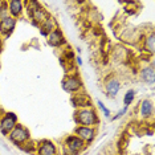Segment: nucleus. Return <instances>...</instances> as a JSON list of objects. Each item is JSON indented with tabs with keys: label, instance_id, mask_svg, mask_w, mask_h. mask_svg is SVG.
Wrapping results in <instances>:
<instances>
[{
	"label": "nucleus",
	"instance_id": "1",
	"mask_svg": "<svg viewBox=\"0 0 155 155\" xmlns=\"http://www.w3.org/2000/svg\"><path fill=\"white\" fill-rule=\"evenodd\" d=\"M16 121H17L16 115L13 114V113H8V114L2 119V122H0V131L3 134H8L9 131H12L16 126Z\"/></svg>",
	"mask_w": 155,
	"mask_h": 155
},
{
	"label": "nucleus",
	"instance_id": "2",
	"mask_svg": "<svg viewBox=\"0 0 155 155\" xmlns=\"http://www.w3.org/2000/svg\"><path fill=\"white\" fill-rule=\"evenodd\" d=\"M28 137H29V134H28V131L25 129L21 127V126H16V127L11 131L9 138H11V140L15 143H21L28 138Z\"/></svg>",
	"mask_w": 155,
	"mask_h": 155
},
{
	"label": "nucleus",
	"instance_id": "3",
	"mask_svg": "<svg viewBox=\"0 0 155 155\" xmlns=\"http://www.w3.org/2000/svg\"><path fill=\"white\" fill-rule=\"evenodd\" d=\"M96 114L91 110H82L78 113V122L82 125H93V123H96Z\"/></svg>",
	"mask_w": 155,
	"mask_h": 155
},
{
	"label": "nucleus",
	"instance_id": "4",
	"mask_svg": "<svg viewBox=\"0 0 155 155\" xmlns=\"http://www.w3.org/2000/svg\"><path fill=\"white\" fill-rule=\"evenodd\" d=\"M62 87H64V90H66V91H76L81 87V82L76 77H69V78L64 80Z\"/></svg>",
	"mask_w": 155,
	"mask_h": 155
},
{
	"label": "nucleus",
	"instance_id": "5",
	"mask_svg": "<svg viewBox=\"0 0 155 155\" xmlns=\"http://www.w3.org/2000/svg\"><path fill=\"white\" fill-rule=\"evenodd\" d=\"M16 25V20L13 17H5L0 20V32L2 33H9Z\"/></svg>",
	"mask_w": 155,
	"mask_h": 155
},
{
	"label": "nucleus",
	"instance_id": "6",
	"mask_svg": "<svg viewBox=\"0 0 155 155\" xmlns=\"http://www.w3.org/2000/svg\"><path fill=\"white\" fill-rule=\"evenodd\" d=\"M68 147L72 150L73 154H76L77 151L84 147V140L81 138H69L68 139Z\"/></svg>",
	"mask_w": 155,
	"mask_h": 155
},
{
	"label": "nucleus",
	"instance_id": "7",
	"mask_svg": "<svg viewBox=\"0 0 155 155\" xmlns=\"http://www.w3.org/2000/svg\"><path fill=\"white\" fill-rule=\"evenodd\" d=\"M48 43L49 45H52V47H57L62 43V35L60 31H52L51 33H49V38H48Z\"/></svg>",
	"mask_w": 155,
	"mask_h": 155
},
{
	"label": "nucleus",
	"instance_id": "8",
	"mask_svg": "<svg viewBox=\"0 0 155 155\" xmlns=\"http://www.w3.org/2000/svg\"><path fill=\"white\" fill-rule=\"evenodd\" d=\"M119 82L117 80H111L110 82L107 84V86H106V91H107V94H109V97H111V98H114L115 96L118 94V91H119Z\"/></svg>",
	"mask_w": 155,
	"mask_h": 155
},
{
	"label": "nucleus",
	"instance_id": "9",
	"mask_svg": "<svg viewBox=\"0 0 155 155\" xmlns=\"http://www.w3.org/2000/svg\"><path fill=\"white\" fill-rule=\"evenodd\" d=\"M77 134L81 137V139H86L91 140L94 138V131L89 127H78L77 129Z\"/></svg>",
	"mask_w": 155,
	"mask_h": 155
},
{
	"label": "nucleus",
	"instance_id": "10",
	"mask_svg": "<svg viewBox=\"0 0 155 155\" xmlns=\"http://www.w3.org/2000/svg\"><path fill=\"white\" fill-rule=\"evenodd\" d=\"M142 78L146 81L147 84H154L155 81V74H154V66L151 65L150 68H146L142 72Z\"/></svg>",
	"mask_w": 155,
	"mask_h": 155
},
{
	"label": "nucleus",
	"instance_id": "11",
	"mask_svg": "<svg viewBox=\"0 0 155 155\" xmlns=\"http://www.w3.org/2000/svg\"><path fill=\"white\" fill-rule=\"evenodd\" d=\"M21 7H23L21 2H19V0H12V2H9V12H11L13 16H19L20 12H21Z\"/></svg>",
	"mask_w": 155,
	"mask_h": 155
},
{
	"label": "nucleus",
	"instance_id": "12",
	"mask_svg": "<svg viewBox=\"0 0 155 155\" xmlns=\"http://www.w3.org/2000/svg\"><path fill=\"white\" fill-rule=\"evenodd\" d=\"M56 149L53 143L51 142H44V144L40 147V155H54Z\"/></svg>",
	"mask_w": 155,
	"mask_h": 155
},
{
	"label": "nucleus",
	"instance_id": "13",
	"mask_svg": "<svg viewBox=\"0 0 155 155\" xmlns=\"http://www.w3.org/2000/svg\"><path fill=\"white\" fill-rule=\"evenodd\" d=\"M31 16H32L35 21H44V17H45L44 12L38 7H35V8L31 9Z\"/></svg>",
	"mask_w": 155,
	"mask_h": 155
},
{
	"label": "nucleus",
	"instance_id": "14",
	"mask_svg": "<svg viewBox=\"0 0 155 155\" xmlns=\"http://www.w3.org/2000/svg\"><path fill=\"white\" fill-rule=\"evenodd\" d=\"M151 113H153V105H151L150 101H143L142 102V107H140V114L143 115V117H149L151 115Z\"/></svg>",
	"mask_w": 155,
	"mask_h": 155
},
{
	"label": "nucleus",
	"instance_id": "15",
	"mask_svg": "<svg viewBox=\"0 0 155 155\" xmlns=\"http://www.w3.org/2000/svg\"><path fill=\"white\" fill-rule=\"evenodd\" d=\"M52 27H53V21H52L51 19H47V20H45V23H44V25H43V28H41V35H43V36H47V35H49V33H51Z\"/></svg>",
	"mask_w": 155,
	"mask_h": 155
},
{
	"label": "nucleus",
	"instance_id": "16",
	"mask_svg": "<svg viewBox=\"0 0 155 155\" xmlns=\"http://www.w3.org/2000/svg\"><path fill=\"white\" fill-rule=\"evenodd\" d=\"M134 96H135V91H134V90H129L127 93L125 94V97H123V104H125V107L129 106V105L133 102Z\"/></svg>",
	"mask_w": 155,
	"mask_h": 155
},
{
	"label": "nucleus",
	"instance_id": "17",
	"mask_svg": "<svg viewBox=\"0 0 155 155\" xmlns=\"http://www.w3.org/2000/svg\"><path fill=\"white\" fill-rule=\"evenodd\" d=\"M154 33H151L149 38H147V41H146V48L149 49V51L151 52V53H154Z\"/></svg>",
	"mask_w": 155,
	"mask_h": 155
},
{
	"label": "nucleus",
	"instance_id": "18",
	"mask_svg": "<svg viewBox=\"0 0 155 155\" xmlns=\"http://www.w3.org/2000/svg\"><path fill=\"white\" fill-rule=\"evenodd\" d=\"M5 17H8V9L5 7H0V20L5 19Z\"/></svg>",
	"mask_w": 155,
	"mask_h": 155
},
{
	"label": "nucleus",
	"instance_id": "19",
	"mask_svg": "<svg viewBox=\"0 0 155 155\" xmlns=\"http://www.w3.org/2000/svg\"><path fill=\"white\" fill-rule=\"evenodd\" d=\"M98 105H100L101 110H102V111H104V113H105V115H106V117H109V115H110V111H109V109H107L106 106H105V105H104V104H102V102H101V101H98Z\"/></svg>",
	"mask_w": 155,
	"mask_h": 155
},
{
	"label": "nucleus",
	"instance_id": "20",
	"mask_svg": "<svg viewBox=\"0 0 155 155\" xmlns=\"http://www.w3.org/2000/svg\"><path fill=\"white\" fill-rule=\"evenodd\" d=\"M125 111H126V107H125V109H123V110H121V111H119V113H118V114H117V115H115V117H114V118H115V119H117V118H119V117H122V115H123V114H125Z\"/></svg>",
	"mask_w": 155,
	"mask_h": 155
},
{
	"label": "nucleus",
	"instance_id": "21",
	"mask_svg": "<svg viewBox=\"0 0 155 155\" xmlns=\"http://www.w3.org/2000/svg\"><path fill=\"white\" fill-rule=\"evenodd\" d=\"M77 62H78V64H82V60H81V58L78 57V58H77Z\"/></svg>",
	"mask_w": 155,
	"mask_h": 155
}]
</instances>
